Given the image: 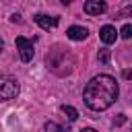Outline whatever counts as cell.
Here are the masks:
<instances>
[{
    "label": "cell",
    "mask_w": 132,
    "mask_h": 132,
    "mask_svg": "<svg viewBox=\"0 0 132 132\" xmlns=\"http://www.w3.org/2000/svg\"><path fill=\"white\" fill-rule=\"evenodd\" d=\"M118 82L113 76L109 74H99V76H93L85 91H82V99H85V105L93 111H103L107 107H111L118 99Z\"/></svg>",
    "instance_id": "obj_1"
},
{
    "label": "cell",
    "mask_w": 132,
    "mask_h": 132,
    "mask_svg": "<svg viewBox=\"0 0 132 132\" xmlns=\"http://www.w3.org/2000/svg\"><path fill=\"white\" fill-rule=\"evenodd\" d=\"M45 66L58 74V76H66L72 72V66H74V56L68 52V47L64 45H54L47 56H45Z\"/></svg>",
    "instance_id": "obj_2"
},
{
    "label": "cell",
    "mask_w": 132,
    "mask_h": 132,
    "mask_svg": "<svg viewBox=\"0 0 132 132\" xmlns=\"http://www.w3.org/2000/svg\"><path fill=\"white\" fill-rule=\"evenodd\" d=\"M19 80L10 74H0V101H10L19 95Z\"/></svg>",
    "instance_id": "obj_3"
},
{
    "label": "cell",
    "mask_w": 132,
    "mask_h": 132,
    "mask_svg": "<svg viewBox=\"0 0 132 132\" xmlns=\"http://www.w3.org/2000/svg\"><path fill=\"white\" fill-rule=\"evenodd\" d=\"M16 50H19V56H21V60L23 62H31L33 60V54H35V50H33V41H29L27 37H16Z\"/></svg>",
    "instance_id": "obj_4"
},
{
    "label": "cell",
    "mask_w": 132,
    "mask_h": 132,
    "mask_svg": "<svg viewBox=\"0 0 132 132\" xmlns=\"http://www.w3.org/2000/svg\"><path fill=\"white\" fill-rule=\"evenodd\" d=\"M107 10V4L105 0H87L85 2V12L87 14H93V16H99Z\"/></svg>",
    "instance_id": "obj_5"
},
{
    "label": "cell",
    "mask_w": 132,
    "mask_h": 132,
    "mask_svg": "<svg viewBox=\"0 0 132 132\" xmlns=\"http://www.w3.org/2000/svg\"><path fill=\"white\" fill-rule=\"evenodd\" d=\"M33 21H35L41 29H45V31H50V29H54V27L58 25V16H50V14H43V12H37V14L33 16Z\"/></svg>",
    "instance_id": "obj_6"
},
{
    "label": "cell",
    "mask_w": 132,
    "mask_h": 132,
    "mask_svg": "<svg viewBox=\"0 0 132 132\" xmlns=\"http://www.w3.org/2000/svg\"><path fill=\"white\" fill-rule=\"evenodd\" d=\"M87 35H89V29L80 27V25H72L66 29V37L72 41H82V39H87Z\"/></svg>",
    "instance_id": "obj_7"
},
{
    "label": "cell",
    "mask_w": 132,
    "mask_h": 132,
    "mask_svg": "<svg viewBox=\"0 0 132 132\" xmlns=\"http://www.w3.org/2000/svg\"><path fill=\"white\" fill-rule=\"evenodd\" d=\"M99 37H101V41H103L105 45H109V43H113V41L118 39V31H116V27H111V25H103L101 31H99Z\"/></svg>",
    "instance_id": "obj_8"
},
{
    "label": "cell",
    "mask_w": 132,
    "mask_h": 132,
    "mask_svg": "<svg viewBox=\"0 0 132 132\" xmlns=\"http://www.w3.org/2000/svg\"><path fill=\"white\" fill-rule=\"evenodd\" d=\"M62 113H66V118H68L70 122H74V120L78 118V111H76L72 105H62Z\"/></svg>",
    "instance_id": "obj_9"
},
{
    "label": "cell",
    "mask_w": 132,
    "mask_h": 132,
    "mask_svg": "<svg viewBox=\"0 0 132 132\" xmlns=\"http://www.w3.org/2000/svg\"><path fill=\"white\" fill-rule=\"evenodd\" d=\"M43 130H45V132H66V128H62V126L56 124V122H47Z\"/></svg>",
    "instance_id": "obj_10"
},
{
    "label": "cell",
    "mask_w": 132,
    "mask_h": 132,
    "mask_svg": "<svg viewBox=\"0 0 132 132\" xmlns=\"http://www.w3.org/2000/svg\"><path fill=\"white\" fill-rule=\"evenodd\" d=\"M97 58H99V62H101V64H109V58H111V56H109V50H105V47H103V50H99Z\"/></svg>",
    "instance_id": "obj_11"
},
{
    "label": "cell",
    "mask_w": 132,
    "mask_h": 132,
    "mask_svg": "<svg viewBox=\"0 0 132 132\" xmlns=\"http://www.w3.org/2000/svg\"><path fill=\"white\" fill-rule=\"evenodd\" d=\"M120 35H122L124 39H130V35H132V25H124L122 31H120Z\"/></svg>",
    "instance_id": "obj_12"
},
{
    "label": "cell",
    "mask_w": 132,
    "mask_h": 132,
    "mask_svg": "<svg viewBox=\"0 0 132 132\" xmlns=\"http://www.w3.org/2000/svg\"><path fill=\"white\" fill-rule=\"evenodd\" d=\"M113 124H116V126H124V124H126V116H124V113H120V116L113 120Z\"/></svg>",
    "instance_id": "obj_13"
},
{
    "label": "cell",
    "mask_w": 132,
    "mask_h": 132,
    "mask_svg": "<svg viewBox=\"0 0 132 132\" xmlns=\"http://www.w3.org/2000/svg\"><path fill=\"white\" fill-rule=\"evenodd\" d=\"M10 21H12V23H19V21H21V14H19V12L10 14Z\"/></svg>",
    "instance_id": "obj_14"
},
{
    "label": "cell",
    "mask_w": 132,
    "mask_h": 132,
    "mask_svg": "<svg viewBox=\"0 0 132 132\" xmlns=\"http://www.w3.org/2000/svg\"><path fill=\"white\" fill-rule=\"evenodd\" d=\"M80 132H97V130H93V128H82Z\"/></svg>",
    "instance_id": "obj_15"
},
{
    "label": "cell",
    "mask_w": 132,
    "mask_h": 132,
    "mask_svg": "<svg viewBox=\"0 0 132 132\" xmlns=\"http://www.w3.org/2000/svg\"><path fill=\"white\" fill-rule=\"evenodd\" d=\"M60 2H62V4H66V6H68V4H72V0H60Z\"/></svg>",
    "instance_id": "obj_16"
},
{
    "label": "cell",
    "mask_w": 132,
    "mask_h": 132,
    "mask_svg": "<svg viewBox=\"0 0 132 132\" xmlns=\"http://www.w3.org/2000/svg\"><path fill=\"white\" fill-rule=\"evenodd\" d=\"M2 45H4V43H2V39H0V52H2Z\"/></svg>",
    "instance_id": "obj_17"
}]
</instances>
